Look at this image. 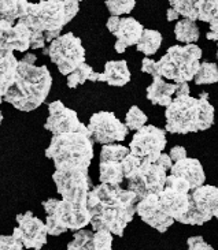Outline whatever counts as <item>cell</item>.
I'll list each match as a JSON object with an SVG mask.
<instances>
[{
	"label": "cell",
	"instance_id": "obj_1",
	"mask_svg": "<svg viewBox=\"0 0 218 250\" xmlns=\"http://www.w3.org/2000/svg\"><path fill=\"white\" fill-rule=\"evenodd\" d=\"M136 193L122 189L120 185L100 183L94 186L87 196V208L94 231L109 230L113 235L122 237L126 226L136 215Z\"/></svg>",
	"mask_w": 218,
	"mask_h": 250
},
{
	"label": "cell",
	"instance_id": "obj_2",
	"mask_svg": "<svg viewBox=\"0 0 218 250\" xmlns=\"http://www.w3.org/2000/svg\"><path fill=\"white\" fill-rule=\"evenodd\" d=\"M80 10L77 0H40L29 3L20 22L30 30V48L43 49L46 42L56 39L62 29L74 18Z\"/></svg>",
	"mask_w": 218,
	"mask_h": 250
},
{
	"label": "cell",
	"instance_id": "obj_3",
	"mask_svg": "<svg viewBox=\"0 0 218 250\" xmlns=\"http://www.w3.org/2000/svg\"><path fill=\"white\" fill-rule=\"evenodd\" d=\"M52 86V77L47 66H34L18 61L17 74L3 102L22 112H30L46 102Z\"/></svg>",
	"mask_w": 218,
	"mask_h": 250
},
{
	"label": "cell",
	"instance_id": "obj_4",
	"mask_svg": "<svg viewBox=\"0 0 218 250\" xmlns=\"http://www.w3.org/2000/svg\"><path fill=\"white\" fill-rule=\"evenodd\" d=\"M165 116L168 133H199L214 125V107L209 103L206 92H202L198 99L190 95L176 96L166 107Z\"/></svg>",
	"mask_w": 218,
	"mask_h": 250
},
{
	"label": "cell",
	"instance_id": "obj_5",
	"mask_svg": "<svg viewBox=\"0 0 218 250\" xmlns=\"http://www.w3.org/2000/svg\"><path fill=\"white\" fill-rule=\"evenodd\" d=\"M94 144L85 126L78 131L54 135L46 149V156L54 162L55 168L72 166L89 167L94 159Z\"/></svg>",
	"mask_w": 218,
	"mask_h": 250
},
{
	"label": "cell",
	"instance_id": "obj_6",
	"mask_svg": "<svg viewBox=\"0 0 218 250\" xmlns=\"http://www.w3.org/2000/svg\"><path fill=\"white\" fill-rule=\"evenodd\" d=\"M47 213L46 227L49 235H61L68 231H77L88 226L91 222L87 203L48 198L43 201Z\"/></svg>",
	"mask_w": 218,
	"mask_h": 250
},
{
	"label": "cell",
	"instance_id": "obj_7",
	"mask_svg": "<svg viewBox=\"0 0 218 250\" xmlns=\"http://www.w3.org/2000/svg\"><path fill=\"white\" fill-rule=\"evenodd\" d=\"M202 49L195 44L173 45L157 62L158 74L174 82H190L198 71Z\"/></svg>",
	"mask_w": 218,
	"mask_h": 250
},
{
	"label": "cell",
	"instance_id": "obj_8",
	"mask_svg": "<svg viewBox=\"0 0 218 250\" xmlns=\"http://www.w3.org/2000/svg\"><path fill=\"white\" fill-rule=\"evenodd\" d=\"M44 55L49 56L62 75L70 74L85 62V49L81 39L73 33L58 36L49 42V47L44 49Z\"/></svg>",
	"mask_w": 218,
	"mask_h": 250
},
{
	"label": "cell",
	"instance_id": "obj_9",
	"mask_svg": "<svg viewBox=\"0 0 218 250\" xmlns=\"http://www.w3.org/2000/svg\"><path fill=\"white\" fill-rule=\"evenodd\" d=\"M52 181L58 193L62 196V200L69 201L87 203L88 191L94 188V183L89 178L88 167L81 166L55 168Z\"/></svg>",
	"mask_w": 218,
	"mask_h": 250
},
{
	"label": "cell",
	"instance_id": "obj_10",
	"mask_svg": "<svg viewBox=\"0 0 218 250\" xmlns=\"http://www.w3.org/2000/svg\"><path fill=\"white\" fill-rule=\"evenodd\" d=\"M218 209V188L202 185L190 191V208L178 223L202 226L214 217Z\"/></svg>",
	"mask_w": 218,
	"mask_h": 250
},
{
	"label": "cell",
	"instance_id": "obj_11",
	"mask_svg": "<svg viewBox=\"0 0 218 250\" xmlns=\"http://www.w3.org/2000/svg\"><path fill=\"white\" fill-rule=\"evenodd\" d=\"M166 171L168 169L162 167L157 160L152 162L147 157H143L140 166L126 178L128 189L135 191L139 200L151 193H159L165 188L168 176Z\"/></svg>",
	"mask_w": 218,
	"mask_h": 250
},
{
	"label": "cell",
	"instance_id": "obj_12",
	"mask_svg": "<svg viewBox=\"0 0 218 250\" xmlns=\"http://www.w3.org/2000/svg\"><path fill=\"white\" fill-rule=\"evenodd\" d=\"M87 127L92 141L100 145L123 141L129 131L125 123L121 122L113 112L107 111L94 114L91 116Z\"/></svg>",
	"mask_w": 218,
	"mask_h": 250
},
{
	"label": "cell",
	"instance_id": "obj_13",
	"mask_svg": "<svg viewBox=\"0 0 218 250\" xmlns=\"http://www.w3.org/2000/svg\"><path fill=\"white\" fill-rule=\"evenodd\" d=\"M166 133L165 130L155 127L152 125L140 127L136 130L129 144V152L139 157H147L155 162L161 152L166 148Z\"/></svg>",
	"mask_w": 218,
	"mask_h": 250
},
{
	"label": "cell",
	"instance_id": "obj_14",
	"mask_svg": "<svg viewBox=\"0 0 218 250\" xmlns=\"http://www.w3.org/2000/svg\"><path fill=\"white\" fill-rule=\"evenodd\" d=\"M18 226L14 229L13 235L20 239L26 249H41L47 244L48 231L46 224L32 212H25L15 217Z\"/></svg>",
	"mask_w": 218,
	"mask_h": 250
},
{
	"label": "cell",
	"instance_id": "obj_15",
	"mask_svg": "<svg viewBox=\"0 0 218 250\" xmlns=\"http://www.w3.org/2000/svg\"><path fill=\"white\" fill-rule=\"evenodd\" d=\"M136 213L142 217L144 223H147L159 232H166L174 223V219L168 215L166 210L162 208L158 193H151L140 198L136 204Z\"/></svg>",
	"mask_w": 218,
	"mask_h": 250
},
{
	"label": "cell",
	"instance_id": "obj_16",
	"mask_svg": "<svg viewBox=\"0 0 218 250\" xmlns=\"http://www.w3.org/2000/svg\"><path fill=\"white\" fill-rule=\"evenodd\" d=\"M48 114L49 115L46 121L44 127L54 135L70 133V131H78L82 127H85V125L80 122L77 112L68 108L59 100L48 104Z\"/></svg>",
	"mask_w": 218,
	"mask_h": 250
},
{
	"label": "cell",
	"instance_id": "obj_17",
	"mask_svg": "<svg viewBox=\"0 0 218 250\" xmlns=\"http://www.w3.org/2000/svg\"><path fill=\"white\" fill-rule=\"evenodd\" d=\"M30 48V30L25 23L0 20V51L26 52Z\"/></svg>",
	"mask_w": 218,
	"mask_h": 250
},
{
	"label": "cell",
	"instance_id": "obj_18",
	"mask_svg": "<svg viewBox=\"0 0 218 250\" xmlns=\"http://www.w3.org/2000/svg\"><path fill=\"white\" fill-rule=\"evenodd\" d=\"M143 30V25L135 18H132V17L120 18L118 26L113 33L117 37L114 49L118 54H123L128 47L136 45L137 41L140 40V37H142Z\"/></svg>",
	"mask_w": 218,
	"mask_h": 250
},
{
	"label": "cell",
	"instance_id": "obj_19",
	"mask_svg": "<svg viewBox=\"0 0 218 250\" xmlns=\"http://www.w3.org/2000/svg\"><path fill=\"white\" fill-rule=\"evenodd\" d=\"M158 198L162 208L166 210L168 215L174 219V222H180V219L184 216L185 212L190 208V193L185 191L165 186L164 190L158 193Z\"/></svg>",
	"mask_w": 218,
	"mask_h": 250
},
{
	"label": "cell",
	"instance_id": "obj_20",
	"mask_svg": "<svg viewBox=\"0 0 218 250\" xmlns=\"http://www.w3.org/2000/svg\"><path fill=\"white\" fill-rule=\"evenodd\" d=\"M170 174L185 178L191 186V190L202 186L206 181L205 171L200 162L196 159H190V157L180 159L174 164H171Z\"/></svg>",
	"mask_w": 218,
	"mask_h": 250
},
{
	"label": "cell",
	"instance_id": "obj_21",
	"mask_svg": "<svg viewBox=\"0 0 218 250\" xmlns=\"http://www.w3.org/2000/svg\"><path fill=\"white\" fill-rule=\"evenodd\" d=\"M97 81L106 82L110 86H125L130 81V71L126 61H110L104 64V71L99 73Z\"/></svg>",
	"mask_w": 218,
	"mask_h": 250
},
{
	"label": "cell",
	"instance_id": "obj_22",
	"mask_svg": "<svg viewBox=\"0 0 218 250\" xmlns=\"http://www.w3.org/2000/svg\"><path fill=\"white\" fill-rule=\"evenodd\" d=\"M18 67V59L14 51H0V104L8 88L13 85Z\"/></svg>",
	"mask_w": 218,
	"mask_h": 250
},
{
	"label": "cell",
	"instance_id": "obj_23",
	"mask_svg": "<svg viewBox=\"0 0 218 250\" xmlns=\"http://www.w3.org/2000/svg\"><path fill=\"white\" fill-rule=\"evenodd\" d=\"M152 83L147 88V99L155 105L168 107L173 100L176 83H169L164 77H152Z\"/></svg>",
	"mask_w": 218,
	"mask_h": 250
},
{
	"label": "cell",
	"instance_id": "obj_24",
	"mask_svg": "<svg viewBox=\"0 0 218 250\" xmlns=\"http://www.w3.org/2000/svg\"><path fill=\"white\" fill-rule=\"evenodd\" d=\"M121 162L100 160L99 163V181L100 183H110V185H121L122 183L125 176H123Z\"/></svg>",
	"mask_w": 218,
	"mask_h": 250
},
{
	"label": "cell",
	"instance_id": "obj_25",
	"mask_svg": "<svg viewBox=\"0 0 218 250\" xmlns=\"http://www.w3.org/2000/svg\"><path fill=\"white\" fill-rule=\"evenodd\" d=\"M27 4V0H0V20L15 23L25 15Z\"/></svg>",
	"mask_w": 218,
	"mask_h": 250
},
{
	"label": "cell",
	"instance_id": "obj_26",
	"mask_svg": "<svg viewBox=\"0 0 218 250\" xmlns=\"http://www.w3.org/2000/svg\"><path fill=\"white\" fill-rule=\"evenodd\" d=\"M162 44V34L158 30L152 29H144L140 40L137 41L136 47L139 52H142L145 56H151L158 52V49L161 48Z\"/></svg>",
	"mask_w": 218,
	"mask_h": 250
},
{
	"label": "cell",
	"instance_id": "obj_27",
	"mask_svg": "<svg viewBox=\"0 0 218 250\" xmlns=\"http://www.w3.org/2000/svg\"><path fill=\"white\" fill-rule=\"evenodd\" d=\"M174 34H176V39L184 44H191V42L198 41L200 36L196 22L188 18L178 21L174 26Z\"/></svg>",
	"mask_w": 218,
	"mask_h": 250
},
{
	"label": "cell",
	"instance_id": "obj_28",
	"mask_svg": "<svg viewBox=\"0 0 218 250\" xmlns=\"http://www.w3.org/2000/svg\"><path fill=\"white\" fill-rule=\"evenodd\" d=\"M68 77V86L70 89L77 88L78 85H81L85 81L96 82L99 80V73L94 71V68L91 67L89 64H87L85 62L81 63L78 67L73 70L70 74L66 75Z\"/></svg>",
	"mask_w": 218,
	"mask_h": 250
},
{
	"label": "cell",
	"instance_id": "obj_29",
	"mask_svg": "<svg viewBox=\"0 0 218 250\" xmlns=\"http://www.w3.org/2000/svg\"><path fill=\"white\" fill-rule=\"evenodd\" d=\"M194 81L196 85H212L218 82V66L216 63L202 62L194 77Z\"/></svg>",
	"mask_w": 218,
	"mask_h": 250
},
{
	"label": "cell",
	"instance_id": "obj_30",
	"mask_svg": "<svg viewBox=\"0 0 218 250\" xmlns=\"http://www.w3.org/2000/svg\"><path fill=\"white\" fill-rule=\"evenodd\" d=\"M69 250H94V232L88 230H80L74 231L73 241L69 242Z\"/></svg>",
	"mask_w": 218,
	"mask_h": 250
},
{
	"label": "cell",
	"instance_id": "obj_31",
	"mask_svg": "<svg viewBox=\"0 0 218 250\" xmlns=\"http://www.w3.org/2000/svg\"><path fill=\"white\" fill-rule=\"evenodd\" d=\"M129 153V148L118 145L117 142L113 144H104L102 150H100V160H114V162H121L125 156Z\"/></svg>",
	"mask_w": 218,
	"mask_h": 250
},
{
	"label": "cell",
	"instance_id": "obj_32",
	"mask_svg": "<svg viewBox=\"0 0 218 250\" xmlns=\"http://www.w3.org/2000/svg\"><path fill=\"white\" fill-rule=\"evenodd\" d=\"M195 8L198 13V20L209 23L218 11V0H196Z\"/></svg>",
	"mask_w": 218,
	"mask_h": 250
},
{
	"label": "cell",
	"instance_id": "obj_33",
	"mask_svg": "<svg viewBox=\"0 0 218 250\" xmlns=\"http://www.w3.org/2000/svg\"><path fill=\"white\" fill-rule=\"evenodd\" d=\"M145 123H147V115L139 107L132 105L125 116V126L129 130H139Z\"/></svg>",
	"mask_w": 218,
	"mask_h": 250
},
{
	"label": "cell",
	"instance_id": "obj_34",
	"mask_svg": "<svg viewBox=\"0 0 218 250\" xmlns=\"http://www.w3.org/2000/svg\"><path fill=\"white\" fill-rule=\"evenodd\" d=\"M136 6V0H106V7L111 15H123L132 13Z\"/></svg>",
	"mask_w": 218,
	"mask_h": 250
},
{
	"label": "cell",
	"instance_id": "obj_35",
	"mask_svg": "<svg viewBox=\"0 0 218 250\" xmlns=\"http://www.w3.org/2000/svg\"><path fill=\"white\" fill-rule=\"evenodd\" d=\"M113 246V234L109 230H96L94 234V249L110 250Z\"/></svg>",
	"mask_w": 218,
	"mask_h": 250
},
{
	"label": "cell",
	"instance_id": "obj_36",
	"mask_svg": "<svg viewBox=\"0 0 218 250\" xmlns=\"http://www.w3.org/2000/svg\"><path fill=\"white\" fill-rule=\"evenodd\" d=\"M142 159L143 157H139V156L133 155V153H128V155L125 156L122 159V171H123V176H125V179L128 178V176L135 171V169L140 166V163H142Z\"/></svg>",
	"mask_w": 218,
	"mask_h": 250
},
{
	"label": "cell",
	"instance_id": "obj_37",
	"mask_svg": "<svg viewBox=\"0 0 218 250\" xmlns=\"http://www.w3.org/2000/svg\"><path fill=\"white\" fill-rule=\"evenodd\" d=\"M24 244L15 235H0V250H22Z\"/></svg>",
	"mask_w": 218,
	"mask_h": 250
},
{
	"label": "cell",
	"instance_id": "obj_38",
	"mask_svg": "<svg viewBox=\"0 0 218 250\" xmlns=\"http://www.w3.org/2000/svg\"><path fill=\"white\" fill-rule=\"evenodd\" d=\"M209 32L206 34V37H207V40H213L217 42L218 45V11L214 14V17L212 18V21L209 22ZM217 59H218V49H217Z\"/></svg>",
	"mask_w": 218,
	"mask_h": 250
},
{
	"label": "cell",
	"instance_id": "obj_39",
	"mask_svg": "<svg viewBox=\"0 0 218 250\" xmlns=\"http://www.w3.org/2000/svg\"><path fill=\"white\" fill-rule=\"evenodd\" d=\"M187 244H188V249H191V250H196V249L212 250L213 249L210 245L207 244V242H205V239L200 237V235H198V237L188 238Z\"/></svg>",
	"mask_w": 218,
	"mask_h": 250
},
{
	"label": "cell",
	"instance_id": "obj_40",
	"mask_svg": "<svg viewBox=\"0 0 218 250\" xmlns=\"http://www.w3.org/2000/svg\"><path fill=\"white\" fill-rule=\"evenodd\" d=\"M142 71L152 75V77H161V75L158 74L157 62L152 61L150 58H144L143 61H142Z\"/></svg>",
	"mask_w": 218,
	"mask_h": 250
},
{
	"label": "cell",
	"instance_id": "obj_41",
	"mask_svg": "<svg viewBox=\"0 0 218 250\" xmlns=\"http://www.w3.org/2000/svg\"><path fill=\"white\" fill-rule=\"evenodd\" d=\"M170 159L173 160V162H177V160H180V159H184V157H187V150H185L184 146H173V148L170 149Z\"/></svg>",
	"mask_w": 218,
	"mask_h": 250
},
{
	"label": "cell",
	"instance_id": "obj_42",
	"mask_svg": "<svg viewBox=\"0 0 218 250\" xmlns=\"http://www.w3.org/2000/svg\"><path fill=\"white\" fill-rule=\"evenodd\" d=\"M176 96L190 95V86L187 82H176V90H174Z\"/></svg>",
	"mask_w": 218,
	"mask_h": 250
},
{
	"label": "cell",
	"instance_id": "obj_43",
	"mask_svg": "<svg viewBox=\"0 0 218 250\" xmlns=\"http://www.w3.org/2000/svg\"><path fill=\"white\" fill-rule=\"evenodd\" d=\"M118 22H120V17H117V15H111L107 21V29L111 34L114 33V30L118 26Z\"/></svg>",
	"mask_w": 218,
	"mask_h": 250
},
{
	"label": "cell",
	"instance_id": "obj_44",
	"mask_svg": "<svg viewBox=\"0 0 218 250\" xmlns=\"http://www.w3.org/2000/svg\"><path fill=\"white\" fill-rule=\"evenodd\" d=\"M166 17H168V21L171 22V21L178 20V18H180V14H178L173 7H170V8H168V11H166Z\"/></svg>",
	"mask_w": 218,
	"mask_h": 250
},
{
	"label": "cell",
	"instance_id": "obj_45",
	"mask_svg": "<svg viewBox=\"0 0 218 250\" xmlns=\"http://www.w3.org/2000/svg\"><path fill=\"white\" fill-rule=\"evenodd\" d=\"M36 55L34 54H26L21 61L22 62H25V63H29V64H34V62H36Z\"/></svg>",
	"mask_w": 218,
	"mask_h": 250
},
{
	"label": "cell",
	"instance_id": "obj_46",
	"mask_svg": "<svg viewBox=\"0 0 218 250\" xmlns=\"http://www.w3.org/2000/svg\"><path fill=\"white\" fill-rule=\"evenodd\" d=\"M3 122V114H1V111H0V125Z\"/></svg>",
	"mask_w": 218,
	"mask_h": 250
},
{
	"label": "cell",
	"instance_id": "obj_47",
	"mask_svg": "<svg viewBox=\"0 0 218 250\" xmlns=\"http://www.w3.org/2000/svg\"><path fill=\"white\" fill-rule=\"evenodd\" d=\"M214 216H216V217H217V219H218V209H217V212L214 213Z\"/></svg>",
	"mask_w": 218,
	"mask_h": 250
},
{
	"label": "cell",
	"instance_id": "obj_48",
	"mask_svg": "<svg viewBox=\"0 0 218 250\" xmlns=\"http://www.w3.org/2000/svg\"><path fill=\"white\" fill-rule=\"evenodd\" d=\"M77 1H84V0H77Z\"/></svg>",
	"mask_w": 218,
	"mask_h": 250
}]
</instances>
